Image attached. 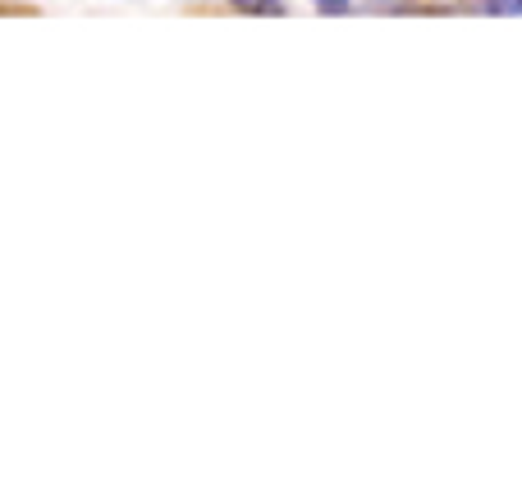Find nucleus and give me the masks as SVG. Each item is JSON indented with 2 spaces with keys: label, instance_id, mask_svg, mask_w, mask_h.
Returning <instances> with one entry per match:
<instances>
[{
  "label": "nucleus",
  "instance_id": "obj_1",
  "mask_svg": "<svg viewBox=\"0 0 522 503\" xmlns=\"http://www.w3.org/2000/svg\"><path fill=\"white\" fill-rule=\"evenodd\" d=\"M239 10H261V14H275L280 10V0H234Z\"/></svg>",
  "mask_w": 522,
  "mask_h": 503
},
{
  "label": "nucleus",
  "instance_id": "obj_3",
  "mask_svg": "<svg viewBox=\"0 0 522 503\" xmlns=\"http://www.w3.org/2000/svg\"><path fill=\"white\" fill-rule=\"evenodd\" d=\"M518 10H522V0H518Z\"/></svg>",
  "mask_w": 522,
  "mask_h": 503
},
{
  "label": "nucleus",
  "instance_id": "obj_2",
  "mask_svg": "<svg viewBox=\"0 0 522 503\" xmlns=\"http://www.w3.org/2000/svg\"><path fill=\"white\" fill-rule=\"evenodd\" d=\"M316 5H321V10H344L348 0H316Z\"/></svg>",
  "mask_w": 522,
  "mask_h": 503
}]
</instances>
